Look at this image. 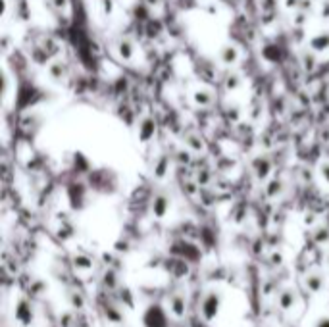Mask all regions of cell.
Returning a JSON list of instances; mask_svg holds the SVG:
<instances>
[{
	"label": "cell",
	"mask_w": 329,
	"mask_h": 327,
	"mask_svg": "<svg viewBox=\"0 0 329 327\" xmlns=\"http://www.w3.org/2000/svg\"><path fill=\"white\" fill-rule=\"evenodd\" d=\"M283 187H285L283 181L277 179V177H273V179L266 183V187H264V194H266V198H270V200L277 198L281 192H283Z\"/></svg>",
	"instance_id": "cell-15"
},
{
	"label": "cell",
	"mask_w": 329,
	"mask_h": 327,
	"mask_svg": "<svg viewBox=\"0 0 329 327\" xmlns=\"http://www.w3.org/2000/svg\"><path fill=\"white\" fill-rule=\"evenodd\" d=\"M327 264H329V254H327Z\"/></svg>",
	"instance_id": "cell-35"
},
{
	"label": "cell",
	"mask_w": 329,
	"mask_h": 327,
	"mask_svg": "<svg viewBox=\"0 0 329 327\" xmlns=\"http://www.w3.org/2000/svg\"><path fill=\"white\" fill-rule=\"evenodd\" d=\"M251 170L254 172V177H256L258 181H266L271 173V160L266 156V154H260V156H256V158L252 160Z\"/></svg>",
	"instance_id": "cell-4"
},
{
	"label": "cell",
	"mask_w": 329,
	"mask_h": 327,
	"mask_svg": "<svg viewBox=\"0 0 329 327\" xmlns=\"http://www.w3.org/2000/svg\"><path fill=\"white\" fill-rule=\"evenodd\" d=\"M98 4H100L104 18H110L114 14V10H116V0H98Z\"/></svg>",
	"instance_id": "cell-20"
},
{
	"label": "cell",
	"mask_w": 329,
	"mask_h": 327,
	"mask_svg": "<svg viewBox=\"0 0 329 327\" xmlns=\"http://www.w3.org/2000/svg\"><path fill=\"white\" fill-rule=\"evenodd\" d=\"M319 16L323 19H329V0H321L319 2Z\"/></svg>",
	"instance_id": "cell-26"
},
{
	"label": "cell",
	"mask_w": 329,
	"mask_h": 327,
	"mask_svg": "<svg viewBox=\"0 0 329 327\" xmlns=\"http://www.w3.org/2000/svg\"><path fill=\"white\" fill-rule=\"evenodd\" d=\"M214 96L210 91H206V89H198V91H194L193 93V102L196 106H200V108H208V106L212 104Z\"/></svg>",
	"instance_id": "cell-16"
},
{
	"label": "cell",
	"mask_w": 329,
	"mask_h": 327,
	"mask_svg": "<svg viewBox=\"0 0 329 327\" xmlns=\"http://www.w3.org/2000/svg\"><path fill=\"white\" fill-rule=\"evenodd\" d=\"M222 85L227 93H235V91H239V89L242 87V79L239 73H235V71H227L222 79Z\"/></svg>",
	"instance_id": "cell-12"
},
{
	"label": "cell",
	"mask_w": 329,
	"mask_h": 327,
	"mask_svg": "<svg viewBox=\"0 0 329 327\" xmlns=\"http://www.w3.org/2000/svg\"><path fill=\"white\" fill-rule=\"evenodd\" d=\"M316 52L314 50H306V52H302V56H300V60H302V66H304V69L306 71H312L314 67H316V56H314Z\"/></svg>",
	"instance_id": "cell-19"
},
{
	"label": "cell",
	"mask_w": 329,
	"mask_h": 327,
	"mask_svg": "<svg viewBox=\"0 0 329 327\" xmlns=\"http://www.w3.org/2000/svg\"><path fill=\"white\" fill-rule=\"evenodd\" d=\"M116 52L119 60L124 62H131L135 58V43L129 37H119L116 43Z\"/></svg>",
	"instance_id": "cell-6"
},
{
	"label": "cell",
	"mask_w": 329,
	"mask_h": 327,
	"mask_svg": "<svg viewBox=\"0 0 329 327\" xmlns=\"http://www.w3.org/2000/svg\"><path fill=\"white\" fill-rule=\"evenodd\" d=\"M71 304H73V306H77V308H81V306H83V298L79 297V295H71Z\"/></svg>",
	"instance_id": "cell-32"
},
{
	"label": "cell",
	"mask_w": 329,
	"mask_h": 327,
	"mask_svg": "<svg viewBox=\"0 0 329 327\" xmlns=\"http://www.w3.org/2000/svg\"><path fill=\"white\" fill-rule=\"evenodd\" d=\"M210 177H212V175H210V170H202V172L196 173V181L200 183V185H204Z\"/></svg>",
	"instance_id": "cell-28"
},
{
	"label": "cell",
	"mask_w": 329,
	"mask_h": 327,
	"mask_svg": "<svg viewBox=\"0 0 329 327\" xmlns=\"http://www.w3.org/2000/svg\"><path fill=\"white\" fill-rule=\"evenodd\" d=\"M327 237H329L327 229H319L318 231V240H319V242H321V240H327Z\"/></svg>",
	"instance_id": "cell-33"
},
{
	"label": "cell",
	"mask_w": 329,
	"mask_h": 327,
	"mask_svg": "<svg viewBox=\"0 0 329 327\" xmlns=\"http://www.w3.org/2000/svg\"><path fill=\"white\" fill-rule=\"evenodd\" d=\"M170 310L175 317L185 316V310H187V304H185V297L183 295H174L172 300H170Z\"/></svg>",
	"instance_id": "cell-17"
},
{
	"label": "cell",
	"mask_w": 329,
	"mask_h": 327,
	"mask_svg": "<svg viewBox=\"0 0 329 327\" xmlns=\"http://www.w3.org/2000/svg\"><path fill=\"white\" fill-rule=\"evenodd\" d=\"M49 75L54 79V81H62L64 77L68 75V64L64 60H54L49 66Z\"/></svg>",
	"instance_id": "cell-14"
},
{
	"label": "cell",
	"mask_w": 329,
	"mask_h": 327,
	"mask_svg": "<svg viewBox=\"0 0 329 327\" xmlns=\"http://www.w3.org/2000/svg\"><path fill=\"white\" fill-rule=\"evenodd\" d=\"M308 23V12H300L297 14V18L293 19V25H297V27H304Z\"/></svg>",
	"instance_id": "cell-23"
},
{
	"label": "cell",
	"mask_w": 329,
	"mask_h": 327,
	"mask_svg": "<svg viewBox=\"0 0 329 327\" xmlns=\"http://www.w3.org/2000/svg\"><path fill=\"white\" fill-rule=\"evenodd\" d=\"M277 302H279L281 310H291V308L295 306V302H297V295H295V291H291V289L281 291Z\"/></svg>",
	"instance_id": "cell-18"
},
{
	"label": "cell",
	"mask_w": 329,
	"mask_h": 327,
	"mask_svg": "<svg viewBox=\"0 0 329 327\" xmlns=\"http://www.w3.org/2000/svg\"><path fill=\"white\" fill-rule=\"evenodd\" d=\"M220 306H222V295L218 291H208L200 302V314L206 321H212L214 317L218 316Z\"/></svg>",
	"instance_id": "cell-1"
},
{
	"label": "cell",
	"mask_w": 329,
	"mask_h": 327,
	"mask_svg": "<svg viewBox=\"0 0 329 327\" xmlns=\"http://www.w3.org/2000/svg\"><path fill=\"white\" fill-rule=\"evenodd\" d=\"M52 2V6L56 10H66L68 8V0H50Z\"/></svg>",
	"instance_id": "cell-30"
},
{
	"label": "cell",
	"mask_w": 329,
	"mask_h": 327,
	"mask_svg": "<svg viewBox=\"0 0 329 327\" xmlns=\"http://www.w3.org/2000/svg\"><path fill=\"white\" fill-rule=\"evenodd\" d=\"M310 50H314L316 54L329 50V31H319L310 38Z\"/></svg>",
	"instance_id": "cell-10"
},
{
	"label": "cell",
	"mask_w": 329,
	"mask_h": 327,
	"mask_svg": "<svg viewBox=\"0 0 329 327\" xmlns=\"http://www.w3.org/2000/svg\"><path fill=\"white\" fill-rule=\"evenodd\" d=\"M300 0H285V8L287 10H299Z\"/></svg>",
	"instance_id": "cell-31"
},
{
	"label": "cell",
	"mask_w": 329,
	"mask_h": 327,
	"mask_svg": "<svg viewBox=\"0 0 329 327\" xmlns=\"http://www.w3.org/2000/svg\"><path fill=\"white\" fill-rule=\"evenodd\" d=\"M191 150H177L175 152V160L179 164H185V166H189L191 164Z\"/></svg>",
	"instance_id": "cell-22"
},
{
	"label": "cell",
	"mask_w": 329,
	"mask_h": 327,
	"mask_svg": "<svg viewBox=\"0 0 329 327\" xmlns=\"http://www.w3.org/2000/svg\"><path fill=\"white\" fill-rule=\"evenodd\" d=\"M239 58H241V52H239V48L235 47V45H223L220 48V62H222L223 66L227 67L235 66L239 62Z\"/></svg>",
	"instance_id": "cell-8"
},
{
	"label": "cell",
	"mask_w": 329,
	"mask_h": 327,
	"mask_svg": "<svg viewBox=\"0 0 329 327\" xmlns=\"http://www.w3.org/2000/svg\"><path fill=\"white\" fill-rule=\"evenodd\" d=\"M168 314L160 304H150L143 314V325L145 327H168Z\"/></svg>",
	"instance_id": "cell-2"
},
{
	"label": "cell",
	"mask_w": 329,
	"mask_h": 327,
	"mask_svg": "<svg viewBox=\"0 0 329 327\" xmlns=\"http://www.w3.org/2000/svg\"><path fill=\"white\" fill-rule=\"evenodd\" d=\"M304 285H306V289L312 291V293H319L321 289L325 287V279H323V275L318 273V271H312V273H308V275L304 277Z\"/></svg>",
	"instance_id": "cell-13"
},
{
	"label": "cell",
	"mask_w": 329,
	"mask_h": 327,
	"mask_svg": "<svg viewBox=\"0 0 329 327\" xmlns=\"http://www.w3.org/2000/svg\"><path fill=\"white\" fill-rule=\"evenodd\" d=\"M14 316H16V321L21 327H29L33 323V319H35L33 304H31L27 298H20L18 304H16V310H14Z\"/></svg>",
	"instance_id": "cell-3"
},
{
	"label": "cell",
	"mask_w": 329,
	"mask_h": 327,
	"mask_svg": "<svg viewBox=\"0 0 329 327\" xmlns=\"http://www.w3.org/2000/svg\"><path fill=\"white\" fill-rule=\"evenodd\" d=\"M170 208H172V198H170V194L164 191L156 192L154 198H152V214H154V218H158V220L166 218V214L170 212Z\"/></svg>",
	"instance_id": "cell-5"
},
{
	"label": "cell",
	"mask_w": 329,
	"mask_h": 327,
	"mask_svg": "<svg viewBox=\"0 0 329 327\" xmlns=\"http://www.w3.org/2000/svg\"><path fill=\"white\" fill-rule=\"evenodd\" d=\"M183 144L187 150H191L193 154H204L206 152V143L198 133H187L183 137Z\"/></svg>",
	"instance_id": "cell-9"
},
{
	"label": "cell",
	"mask_w": 329,
	"mask_h": 327,
	"mask_svg": "<svg viewBox=\"0 0 329 327\" xmlns=\"http://www.w3.org/2000/svg\"><path fill=\"white\" fill-rule=\"evenodd\" d=\"M137 135H139V141H141V143H148V141L156 135L154 117H150V115L143 117L141 124H139V129H137Z\"/></svg>",
	"instance_id": "cell-7"
},
{
	"label": "cell",
	"mask_w": 329,
	"mask_h": 327,
	"mask_svg": "<svg viewBox=\"0 0 329 327\" xmlns=\"http://www.w3.org/2000/svg\"><path fill=\"white\" fill-rule=\"evenodd\" d=\"M316 327H329V317H321L318 323H316Z\"/></svg>",
	"instance_id": "cell-34"
},
{
	"label": "cell",
	"mask_w": 329,
	"mask_h": 327,
	"mask_svg": "<svg viewBox=\"0 0 329 327\" xmlns=\"http://www.w3.org/2000/svg\"><path fill=\"white\" fill-rule=\"evenodd\" d=\"M318 172H319V177H321V179H323V181L329 185V162H321V164H319Z\"/></svg>",
	"instance_id": "cell-24"
},
{
	"label": "cell",
	"mask_w": 329,
	"mask_h": 327,
	"mask_svg": "<svg viewBox=\"0 0 329 327\" xmlns=\"http://www.w3.org/2000/svg\"><path fill=\"white\" fill-rule=\"evenodd\" d=\"M168 172H170V156L168 154H160L154 160V166H152V175L156 179H164Z\"/></svg>",
	"instance_id": "cell-11"
},
{
	"label": "cell",
	"mask_w": 329,
	"mask_h": 327,
	"mask_svg": "<svg viewBox=\"0 0 329 327\" xmlns=\"http://www.w3.org/2000/svg\"><path fill=\"white\" fill-rule=\"evenodd\" d=\"M75 266L77 268H83V269H87V268H91L93 266V262H91V258H87V256H75Z\"/></svg>",
	"instance_id": "cell-25"
},
{
	"label": "cell",
	"mask_w": 329,
	"mask_h": 327,
	"mask_svg": "<svg viewBox=\"0 0 329 327\" xmlns=\"http://www.w3.org/2000/svg\"><path fill=\"white\" fill-rule=\"evenodd\" d=\"M312 8H314V0H300V6L299 10L300 12H312Z\"/></svg>",
	"instance_id": "cell-29"
},
{
	"label": "cell",
	"mask_w": 329,
	"mask_h": 327,
	"mask_svg": "<svg viewBox=\"0 0 329 327\" xmlns=\"http://www.w3.org/2000/svg\"><path fill=\"white\" fill-rule=\"evenodd\" d=\"M239 115H241V112H239V108H237V106H229V108H227V117H229V119H233V121H239Z\"/></svg>",
	"instance_id": "cell-27"
},
{
	"label": "cell",
	"mask_w": 329,
	"mask_h": 327,
	"mask_svg": "<svg viewBox=\"0 0 329 327\" xmlns=\"http://www.w3.org/2000/svg\"><path fill=\"white\" fill-rule=\"evenodd\" d=\"M260 10H262V14H266V16L275 14V10H277V0H260Z\"/></svg>",
	"instance_id": "cell-21"
}]
</instances>
